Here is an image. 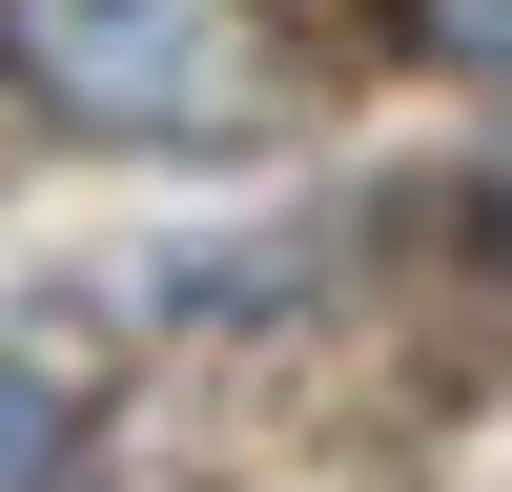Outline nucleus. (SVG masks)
Returning a JSON list of instances; mask_svg holds the SVG:
<instances>
[{
	"mask_svg": "<svg viewBox=\"0 0 512 492\" xmlns=\"http://www.w3.org/2000/svg\"><path fill=\"white\" fill-rule=\"evenodd\" d=\"M0 41H21L41 103L123 123V144H226V123L267 103L246 0H0Z\"/></svg>",
	"mask_w": 512,
	"mask_h": 492,
	"instance_id": "f257e3e1",
	"label": "nucleus"
},
{
	"mask_svg": "<svg viewBox=\"0 0 512 492\" xmlns=\"http://www.w3.org/2000/svg\"><path fill=\"white\" fill-rule=\"evenodd\" d=\"M41 472H62V369L0 349V492H41Z\"/></svg>",
	"mask_w": 512,
	"mask_h": 492,
	"instance_id": "f03ea898",
	"label": "nucleus"
},
{
	"mask_svg": "<svg viewBox=\"0 0 512 492\" xmlns=\"http://www.w3.org/2000/svg\"><path fill=\"white\" fill-rule=\"evenodd\" d=\"M410 41H451V62H492V82H512V0H410Z\"/></svg>",
	"mask_w": 512,
	"mask_h": 492,
	"instance_id": "7ed1b4c3",
	"label": "nucleus"
}]
</instances>
